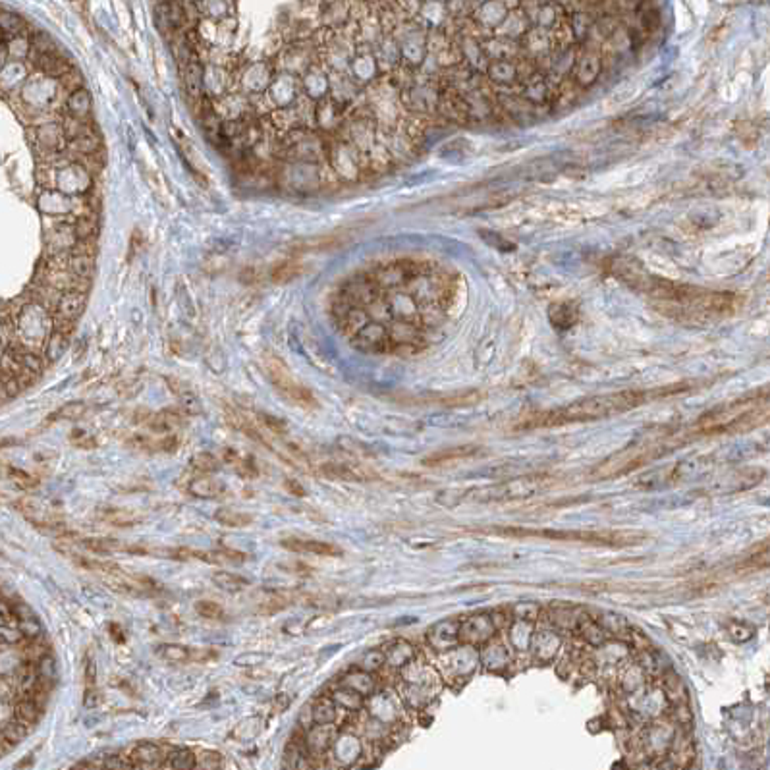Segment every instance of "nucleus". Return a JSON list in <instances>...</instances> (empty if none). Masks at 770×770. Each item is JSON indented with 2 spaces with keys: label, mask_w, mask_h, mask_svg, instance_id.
I'll use <instances>...</instances> for the list:
<instances>
[{
  "label": "nucleus",
  "mask_w": 770,
  "mask_h": 770,
  "mask_svg": "<svg viewBox=\"0 0 770 770\" xmlns=\"http://www.w3.org/2000/svg\"><path fill=\"white\" fill-rule=\"evenodd\" d=\"M687 384H676V386H666V389L654 390H625V392H612V394L593 396L585 398L579 402H574L560 408V410H550L537 413V415L528 417L523 423L515 425V430H529V429H547V427H560V425L569 423H583V421H595V419H604V417L624 413L633 408H639L647 402L666 398L678 392H683Z\"/></svg>",
  "instance_id": "obj_1"
},
{
  "label": "nucleus",
  "mask_w": 770,
  "mask_h": 770,
  "mask_svg": "<svg viewBox=\"0 0 770 770\" xmlns=\"http://www.w3.org/2000/svg\"><path fill=\"white\" fill-rule=\"evenodd\" d=\"M651 296L662 311L676 319L687 323H713V320L730 317L740 306V298L734 294H720L691 288V286L672 284L664 280H654L639 286Z\"/></svg>",
  "instance_id": "obj_2"
},
{
  "label": "nucleus",
  "mask_w": 770,
  "mask_h": 770,
  "mask_svg": "<svg viewBox=\"0 0 770 770\" xmlns=\"http://www.w3.org/2000/svg\"><path fill=\"white\" fill-rule=\"evenodd\" d=\"M485 533L502 535V537H541L550 541L562 542H583V545H595V547H630L643 541L645 537L637 533H624V531H541V529H523V528H494L481 529Z\"/></svg>",
  "instance_id": "obj_3"
},
{
  "label": "nucleus",
  "mask_w": 770,
  "mask_h": 770,
  "mask_svg": "<svg viewBox=\"0 0 770 770\" xmlns=\"http://www.w3.org/2000/svg\"><path fill=\"white\" fill-rule=\"evenodd\" d=\"M670 448H674V445H666V442H652V445L647 446H632L627 450H622L610 456L608 459H604L603 464H598L595 467V472L591 473V477L597 481L612 479V477H620V475H625V473L637 469L641 465L649 464L652 459L664 456L666 452H670Z\"/></svg>",
  "instance_id": "obj_4"
},
{
  "label": "nucleus",
  "mask_w": 770,
  "mask_h": 770,
  "mask_svg": "<svg viewBox=\"0 0 770 770\" xmlns=\"http://www.w3.org/2000/svg\"><path fill=\"white\" fill-rule=\"evenodd\" d=\"M552 485V479L547 475H528L518 479L504 481L498 485H489L477 491H472V498L479 502H506V500L533 498L535 494L547 491Z\"/></svg>",
  "instance_id": "obj_5"
},
{
  "label": "nucleus",
  "mask_w": 770,
  "mask_h": 770,
  "mask_svg": "<svg viewBox=\"0 0 770 770\" xmlns=\"http://www.w3.org/2000/svg\"><path fill=\"white\" fill-rule=\"evenodd\" d=\"M263 369L267 376H269V381L272 382V386L284 396L286 400H290L291 403H296L299 408H315L317 406L315 396L303 384H299L294 379L288 365L280 357L272 354H264Z\"/></svg>",
  "instance_id": "obj_6"
},
{
  "label": "nucleus",
  "mask_w": 770,
  "mask_h": 770,
  "mask_svg": "<svg viewBox=\"0 0 770 770\" xmlns=\"http://www.w3.org/2000/svg\"><path fill=\"white\" fill-rule=\"evenodd\" d=\"M402 681L406 687V699L413 705H423L433 697V681H435V672L427 664H415L408 662L403 666Z\"/></svg>",
  "instance_id": "obj_7"
},
{
  "label": "nucleus",
  "mask_w": 770,
  "mask_h": 770,
  "mask_svg": "<svg viewBox=\"0 0 770 770\" xmlns=\"http://www.w3.org/2000/svg\"><path fill=\"white\" fill-rule=\"evenodd\" d=\"M157 654L167 662L174 664H205L211 660H216V651L213 649H191V647L180 645V643H164L157 647Z\"/></svg>",
  "instance_id": "obj_8"
},
{
  "label": "nucleus",
  "mask_w": 770,
  "mask_h": 770,
  "mask_svg": "<svg viewBox=\"0 0 770 770\" xmlns=\"http://www.w3.org/2000/svg\"><path fill=\"white\" fill-rule=\"evenodd\" d=\"M128 761L138 770H159L167 763L164 749L153 742H139L125 753Z\"/></svg>",
  "instance_id": "obj_9"
},
{
  "label": "nucleus",
  "mask_w": 770,
  "mask_h": 770,
  "mask_svg": "<svg viewBox=\"0 0 770 770\" xmlns=\"http://www.w3.org/2000/svg\"><path fill=\"white\" fill-rule=\"evenodd\" d=\"M494 632H496V625L489 616L481 614V616L467 618L465 622L459 624L458 637L459 641L464 643H469V645H475V643H485L489 639L493 637Z\"/></svg>",
  "instance_id": "obj_10"
},
{
  "label": "nucleus",
  "mask_w": 770,
  "mask_h": 770,
  "mask_svg": "<svg viewBox=\"0 0 770 770\" xmlns=\"http://www.w3.org/2000/svg\"><path fill=\"white\" fill-rule=\"evenodd\" d=\"M280 545L286 548V550H291V552H299V554H313V556H325V558H330V556H340L342 548L336 547L334 542L326 541H317V539H303V537H286L280 541Z\"/></svg>",
  "instance_id": "obj_11"
},
{
  "label": "nucleus",
  "mask_w": 770,
  "mask_h": 770,
  "mask_svg": "<svg viewBox=\"0 0 770 770\" xmlns=\"http://www.w3.org/2000/svg\"><path fill=\"white\" fill-rule=\"evenodd\" d=\"M334 740H336V728H334V724H313L311 728H307V732L303 734V742H306L307 751H309L315 759L330 749L334 745Z\"/></svg>",
  "instance_id": "obj_12"
},
{
  "label": "nucleus",
  "mask_w": 770,
  "mask_h": 770,
  "mask_svg": "<svg viewBox=\"0 0 770 770\" xmlns=\"http://www.w3.org/2000/svg\"><path fill=\"white\" fill-rule=\"evenodd\" d=\"M320 473L328 479L344 481V483H365V481L375 479L373 472L350 464H325L320 465Z\"/></svg>",
  "instance_id": "obj_13"
},
{
  "label": "nucleus",
  "mask_w": 770,
  "mask_h": 770,
  "mask_svg": "<svg viewBox=\"0 0 770 770\" xmlns=\"http://www.w3.org/2000/svg\"><path fill=\"white\" fill-rule=\"evenodd\" d=\"M459 624L458 622H442V624H437L429 632L427 639H429V645L435 649L437 652H446L450 651L452 647L456 645L459 641L458 637Z\"/></svg>",
  "instance_id": "obj_14"
},
{
  "label": "nucleus",
  "mask_w": 770,
  "mask_h": 770,
  "mask_svg": "<svg viewBox=\"0 0 770 770\" xmlns=\"http://www.w3.org/2000/svg\"><path fill=\"white\" fill-rule=\"evenodd\" d=\"M194 560H203L215 566H240L247 560V554L232 550V548H216V550H194Z\"/></svg>",
  "instance_id": "obj_15"
},
{
  "label": "nucleus",
  "mask_w": 770,
  "mask_h": 770,
  "mask_svg": "<svg viewBox=\"0 0 770 770\" xmlns=\"http://www.w3.org/2000/svg\"><path fill=\"white\" fill-rule=\"evenodd\" d=\"M340 686L352 689L365 699L375 691V678L371 676V672H365L363 668H352L350 672L342 676Z\"/></svg>",
  "instance_id": "obj_16"
},
{
  "label": "nucleus",
  "mask_w": 770,
  "mask_h": 770,
  "mask_svg": "<svg viewBox=\"0 0 770 770\" xmlns=\"http://www.w3.org/2000/svg\"><path fill=\"white\" fill-rule=\"evenodd\" d=\"M309 715H311L313 724H334L338 718V707L330 695H319L313 699Z\"/></svg>",
  "instance_id": "obj_17"
},
{
  "label": "nucleus",
  "mask_w": 770,
  "mask_h": 770,
  "mask_svg": "<svg viewBox=\"0 0 770 770\" xmlns=\"http://www.w3.org/2000/svg\"><path fill=\"white\" fill-rule=\"evenodd\" d=\"M85 303H87V294H79V291H66L62 294V298L58 301V307H56V313L58 317H64V319L77 320V317L84 313Z\"/></svg>",
  "instance_id": "obj_18"
},
{
  "label": "nucleus",
  "mask_w": 770,
  "mask_h": 770,
  "mask_svg": "<svg viewBox=\"0 0 770 770\" xmlns=\"http://www.w3.org/2000/svg\"><path fill=\"white\" fill-rule=\"evenodd\" d=\"M35 64L39 66L43 74H47L50 77H58L62 79L66 74H69L74 66L68 62V58H64L60 52H55V55H37L35 58Z\"/></svg>",
  "instance_id": "obj_19"
},
{
  "label": "nucleus",
  "mask_w": 770,
  "mask_h": 770,
  "mask_svg": "<svg viewBox=\"0 0 770 770\" xmlns=\"http://www.w3.org/2000/svg\"><path fill=\"white\" fill-rule=\"evenodd\" d=\"M223 459L224 464L232 465L234 472H236L240 477H243V479H253V477L259 475V467H257L255 462H253L250 456H243V454H240L238 450H234V448H224Z\"/></svg>",
  "instance_id": "obj_20"
},
{
  "label": "nucleus",
  "mask_w": 770,
  "mask_h": 770,
  "mask_svg": "<svg viewBox=\"0 0 770 770\" xmlns=\"http://www.w3.org/2000/svg\"><path fill=\"white\" fill-rule=\"evenodd\" d=\"M479 454V448L477 446H459V448H450V450H442L430 456L423 462L427 467H438V465L454 464V462H462V459L473 458Z\"/></svg>",
  "instance_id": "obj_21"
},
{
  "label": "nucleus",
  "mask_w": 770,
  "mask_h": 770,
  "mask_svg": "<svg viewBox=\"0 0 770 770\" xmlns=\"http://www.w3.org/2000/svg\"><path fill=\"white\" fill-rule=\"evenodd\" d=\"M188 491L195 498H218L224 493V485L221 481L213 479L211 475H201V477H195V479L189 481Z\"/></svg>",
  "instance_id": "obj_22"
},
{
  "label": "nucleus",
  "mask_w": 770,
  "mask_h": 770,
  "mask_svg": "<svg viewBox=\"0 0 770 770\" xmlns=\"http://www.w3.org/2000/svg\"><path fill=\"white\" fill-rule=\"evenodd\" d=\"M43 716V707L41 703H37L31 697H20L18 703L14 705V718L18 722H21L23 726H35L39 718Z\"/></svg>",
  "instance_id": "obj_23"
},
{
  "label": "nucleus",
  "mask_w": 770,
  "mask_h": 770,
  "mask_svg": "<svg viewBox=\"0 0 770 770\" xmlns=\"http://www.w3.org/2000/svg\"><path fill=\"white\" fill-rule=\"evenodd\" d=\"M330 697H333V701L336 703V707H340L342 710H346V713H357V710H361V707H363V703H365V699H363L359 693H355V691H352V689H347V687L344 686H338L336 689H333Z\"/></svg>",
  "instance_id": "obj_24"
},
{
  "label": "nucleus",
  "mask_w": 770,
  "mask_h": 770,
  "mask_svg": "<svg viewBox=\"0 0 770 770\" xmlns=\"http://www.w3.org/2000/svg\"><path fill=\"white\" fill-rule=\"evenodd\" d=\"M170 770H195L197 766V755L194 749L188 747H178L167 753V763Z\"/></svg>",
  "instance_id": "obj_25"
},
{
  "label": "nucleus",
  "mask_w": 770,
  "mask_h": 770,
  "mask_svg": "<svg viewBox=\"0 0 770 770\" xmlns=\"http://www.w3.org/2000/svg\"><path fill=\"white\" fill-rule=\"evenodd\" d=\"M101 518L106 523L114 525V528H133L141 521L138 513L130 512V510H122V508H106V510L101 512Z\"/></svg>",
  "instance_id": "obj_26"
},
{
  "label": "nucleus",
  "mask_w": 770,
  "mask_h": 770,
  "mask_svg": "<svg viewBox=\"0 0 770 770\" xmlns=\"http://www.w3.org/2000/svg\"><path fill=\"white\" fill-rule=\"evenodd\" d=\"M82 547L87 548L89 552H95V554L108 556L112 552H128V545L122 541H114V539H84L82 541Z\"/></svg>",
  "instance_id": "obj_27"
},
{
  "label": "nucleus",
  "mask_w": 770,
  "mask_h": 770,
  "mask_svg": "<svg viewBox=\"0 0 770 770\" xmlns=\"http://www.w3.org/2000/svg\"><path fill=\"white\" fill-rule=\"evenodd\" d=\"M597 624L603 627L604 633H610L614 637H625L627 633H632V627L624 618L612 614V612H604L601 620H597Z\"/></svg>",
  "instance_id": "obj_28"
},
{
  "label": "nucleus",
  "mask_w": 770,
  "mask_h": 770,
  "mask_svg": "<svg viewBox=\"0 0 770 770\" xmlns=\"http://www.w3.org/2000/svg\"><path fill=\"white\" fill-rule=\"evenodd\" d=\"M662 689H664V693H666V697L674 705L687 703V691L686 687H683V681L674 672L664 674V678H662Z\"/></svg>",
  "instance_id": "obj_29"
},
{
  "label": "nucleus",
  "mask_w": 770,
  "mask_h": 770,
  "mask_svg": "<svg viewBox=\"0 0 770 770\" xmlns=\"http://www.w3.org/2000/svg\"><path fill=\"white\" fill-rule=\"evenodd\" d=\"M64 133H66V138L72 141V139L95 133V125H93L91 120L85 118V116H69V118H66V122H64Z\"/></svg>",
  "instance_id": "obj_30"
},
{
  "label": "nucleus",
  "mask_w": 770,
  "mask_h": 770,
  "mask_svg": "<svg viewBox=\"0 0 770 770\" xmlns=\"http://www.w3.org/2000/svg\"><path fill=\"white\" fill-rule=\"evenodd\" d=\"M74 230H76L77 240H95L99 234V216L93 213L79 215L74 224Z\"/></svg>",
  "instance_id": "obj_31"
},
{
  "label": "nucleus",
  "mask_w": 770,
  "mask_h": 770,
  "mask_svg": "<svg viewBox=\"0 0 770 770\" xmlns=\"http://www.w3.org/2000/svg\"><path fill=\"white\" fill-rule=\"evenodd\" d=\"M68 272H72L77 278L91 280L93 272H95V257L69 255L68 253Z\"/></svg>",
  "instance_id": "obj_32"
},
{
  "label": "nucleus",
  "mask_w": 770,
  "mask_h": 770,
  "mask_svg": "<svg viewBox=\"0 0 770 770\" xmlns=\"http://www.w3.org/2000/svg\"><path fill=\"white\" fill-rule=\"evenodd\" d=\"M215 520L218 521L221 525H224V528L234 529L247 528V525L253 523V518H251L250 513L236 512V510H218V512L215 513Z\"/></svg>",
  "instance_id": "obj_33"
},
{
  "label": "nucleus",
  "mask_w": 770,
  "mask_h": 770,
  "mask_svg": "<svg viewBox=\"0 0 770 770\" xmlns=\"http://www.w3.org/2000/svg\"><path fill=\"white\" fill-rule=\"evenodd\" d=\"M303 272V264L299 263L298 259H291V261H284L280 263L271 272L272 282H278V284H284V282H290L294 278H298L299 274Z\"/></svg>",
  "instance_id": "obj_34"
},
{
  "label": "nucleus",
  "mask_w": 770,
  "mask_h": 770,
  "mask_svg": "<svg viewBox=\"0 0 770 770\" xmlns=\"http://www.w3.org/2000/svg\"><path fill=\"white\" fill-rule=\"evenodd\" d=\"M68 347H69L68 336L52 333L49 336L47 344H45V359L49 361V363H55L56 359H60V357L66 354V350H68Z\"/></svg>",
  "instance_id": "obj_35"
},
{
  "label": "nucleus",
  "mask_w": 770,
  "mask_h": 770,
  "mask_svg": "<svg viewBox=\"0 0 770 770\" xmlns=\"http://www.w3.org/2000/svg\"><path fill=\"white\" fill-rule=\"evenodd\" d=\"M577 633L591 645H603L606 641V633L603 632V627L595 620H583L581 618L579 624H577Z\"/></svg>",
  "instance_id": "obj_36"
},
{
  "label": "nucleus",
  "mask_w": 770,
  "mask_h": 770,
  "mask_svg": "<svg viewBox=\"0 0 770 770\" xmlns=\"http://www.w3.org/2000/svg\"><path fill=\"white\" fill-rule=\"evenodd\" d=\"M85 411H87V403L85 402H68L64 403L62 408H58L55 413H50L49 423H52V421H76V419L85 415Z\"/></svg>",
  "instance_id": "obj_37"
},
{
  "label": "nucleus",
  "mask_w": 770,
  "mask_h": 770,
  "mask_svg": "<svg viewBox=\"0 0 770 770\" xmlns=\"http://www.w3.org/2000/svg\"><path fill=\"white\" fill-rule=\"evenodd\" d=\"M288 604H290V598L286 597L284 593H271V595H267L261 603H257L255 610L259 612V614L272 616V614H278V612L284 610Z\"/></svg>",
  "instance_id": "obj_38"
},
{
  "label": "nucleus",
  "mask_w": 770,
  "mask_h": 770,
  "mask_svg": "<svg viewBox=\"0 0 770 770\" xmlns=\"http://www.w3.org/2000/svg\"><path fill=\"white\" fill-rule=\"evenodd\" d=\"M213 581L215 585H218L221 589L228 591V593H238V591L245 589L250 581L242 576H236V574H230V571H216L213 576Z\"/></svg>",
  "instance_id": "obj_39"
},
{
  "label": "nucleus",
  "mask_w": 770,
  "mask_h": 770,
  "mask_svg": "<svg viewBox=\"0 0 770 770\" xmlns=\"http://www.w3.org/2000/svg\"><path fill=\"white\" fill-rule=\"evenodd\" d=\"M191 467L201 475H211V473H216L221 469V459L211 452H199L191 458Z\"/></svg>",
  "instance_id": "obj_40"
},
{
  "label": "nucleus",
  "mask_w": 770,
  "mask_h": 770,
  "mask_svg": "<svg viewBox=\"0 0 770 770\" xmlns=\"http://www.w3.org/2000/svg\"><path fill=\"white\" fill-rule=\"evenodd\" d=\"M195 614L201 616L203 620H211V622H223L226 618L224 608L215 601H197L195 603Z\"/></svg>",
  "instance_id": "obj_41"
},
{
  "label": "nucleus",
  "mask_w": 770,
  "mask_h": 770,
  "mask_svg": "<svg viewBox=\"0 0 770 770\" xmlns=\"http://www.w3.org/2000/svg\"><path fill=\"white\" fill-rule=\"evenodd\" d=\"M6 475H8V479L12 481L16 486L23 489V491H29V489H35V486L39 485L37 477H33L31 473L23 472V469H20V467H12V465H10V467L6 469Z\"/></svg>",
  "instance_id": "obj_42"
},
{
  "label": "nucleus",
  "mask_w": 770,
  "mask_h": 770,
  "mask_svg": "<svg viewBox=\"0 0 770 770\" xmlns=\"http://www.w3.org/2000/svg\"><path fill=\"white\" fill-rule=\"evenodd\" d=\"M197 766L195 770H223V757L216 751H195Z\"/></svg>",
  "instance_id": "obj_43"
},
{
  "label": "nucleus",
  "mask_w": 770,
  "mask_h": 770,
  "mask_svg": "<svg viewBox=\"0 0 770 770\" xmlns=\"http://www.w3.org/2000/svg\"><path fill=\"white\" fill-rule=\"evenodd\" d=\"M755 627L751 624H745V622H730L728 624V635L732 641L736 643H747L755 635Z\"/></svg>",
  "instance_id": "obj_44"
},
{
  "label": "nucleus",
  "mask_w": 770,
  "mask_h": 770,
  "mask_svg": "<svg viewBox=\"0 0 770 770\" xmlns=\"http://www.w3.org/2000/svg\"><path fill=\"white\" fill-rule=\"evenodd\" d=\"M125 446L138 452H157V438L143 435V433H135L125 440Z\"/></svg>",
  "instance_id": "obj_45"
},
{
  "label": "nucleus",
  "mask_w": 770,
  "mask_h": 770,
  "mask_svg": "<svg viewBox=\"0 0 770 770\" xmlns=\"http://www.w3.org/2000/svg\"><path fill=\"white\" fill-rule=\"evenodd\" d=\"M259 421H261V425H263L267 433H271V437L272 435H274V437H282V435H286V430H288V427H286L282 419L269 415V413H259Z\"/></svg>",
  "instance_id": "obj_46"
},
{
  "label": "nucleus",
  "mask_w": 770,
  "mask_h": 770,
  "mask_svg": "<svg viewBox=\"0 0 770 770\" xmlns=\"http://www.w3.org/2000/svg\"><path fill=\"white\" fill-rule=\"evenodd\" d=\"M101 769L103 770H138L132 763H130V761H128V757L118 755V753L104 757L103 761H101Z\"/></svg>",
  "instance_id": "obj_47"
},
{
  "label": "nucleus",
  "mask_w": 770,
  "mask_h": 770,
  "mask_svg": "<svg viewBox=\"0 0 770 770\" xmlns=\"http://www.w3.org/2000/svg\"><path fill=\"white\" fill-rule=\"evenodd\" d=\"M69 442H72V445H76L77 448H82V450H91V448H95V446H97L95 438L89 437V435L82 429H76L69 433Z\"/></svg>",
  "instance_id": "obj_48"
},
{
  "label": "nucleus",
  "mask_w": 770,
  "mask_h": 770,
  "mask_svg": "<svg viewBox=\"0 0 770 770\" xmlns=\"http://www.w3.org/2000/svg\"><path fill=\"white\" fill-rule=\"evenodd\" d=\"M384 664H386V660H384V652H381V651L369 652V654H365L363 662H361V666H363V670H365V672H371V670H379V668H382Z\"/></svg>",
  "instance_id": "obj_49"
},
{
  "label": "nucleus",
  "mask_w": 770,
  "mask_h": 770,
  "mask_svg": "<svg viewBox=\"0 0 770 770\" xmlns=\"http://www.w3.org/2000/svg\"><path fill=\"white\" fill-rule=\"evenodd\" d=\"M180 446V440L176 435H162V438H157V452H174Z\"/></svg>",
  "instance_id": "obj_50"
},
{
  "label": "nucleus",
  "mask_w": 770,
  "mask_h": 770,
  "mask_svg": "<svg viewBox=\"0 0 770 770\" xmlns=\"http://www.w3.org/2000/svg\"><path fill=\"white\" fill-rule=\"evenodd\" d=\"M60 82H62V85L68 91H77V87H82V85H84V77L79 76L77 72H74V69H72V72H69V74H66V76H64Z\"/></svg>",
  "instance_id": "obj_51"
},
{
  "label": "nucleus",
  "mask_w": 770,
  "mask_h": 770,
  "mask_svg": "<svg viewBox=\"0 0 770 770\" xmlns=\"http://www.w3.org/2000/svg\"><path fill=\"white\" fill-rule=\"evenodd\" d=\"M284 489L291 494V496H298V498H303V496L307 494L306 486L301 485V483H299V481H296V479H286L284 481Z\"/></svg>",
  "instance_id": "obj_52"
},
{
  "label": "nucleus",
  "mask_w": 770,
  "mask_h": 770,
  "mask_svg": "<svg viewBox=\"0 0 770 770\" xmlns=\"http://www.w3.org/2000/svg\"><path fill=\"white\" fill-rule=\"evenodd\" d=\"M12 620H16L14 608H12L6 601L0 598V625H8Z\"/></svg>",
  "instance_id": "obj_53"
},
{
  "label": "nucleus",
  "mask_w": 770,
  "mask_h": 770,
  "mask_svg": "<svg viewBox=\"0 0 770 770\" xmlns=\"http://www.w3.org/2000/svg\"><path fill=\"white\" fill-rule=\"evenodd\" d=\"M99 691H97V686H93V687H87L85 689V699H84V705L85 707H95V705H99Z\"/></svg>",
  "instance_id": "obj_54"
},
{
  "label": "nucleus",
  "mask_w": 770,
  "mask_h": 770,
  "mask_svg": "<svg viewBox=\"0 0 770 770\" xmlns=\"http://www.w3.org/2000/svg\"><path fill=\"white\" fill-rule=\"evenodd\" d=\"M108 632H111L112 639L116 641V643H124L125 637H124V632H122V627L116 624H111V627H108Z\"/></svg>",
  "instance_id": "obj_55"
},
{
  "label": "nucleus",
  "mask_w": 770,
  "mask_h": 770,
  "mask_svg": "<svg viewBox=\"0 0 770 770\" xmlns=\"http://www.w3.org/2000/svg\"><path fill=\"white\" fill-rule=\"evenodd\" d=\"M72 770H103L101 764L93 763V761H84V763H77Z\"/></svg>",
  "instance_id": "obj_56"
},
{
  "label": "nucleus",
  "mask_w": 770,
  "mask_h": 770,
  "mask_svg": "<svg viewBox=\"0 0 770 770\" xmlns=\"http://www.w3.org/2000/svg\"><path fill=\"white\" fill-rule=\"evenodd\" d=\"M31 763H33V757L29 755L28 761H21V763H18L16 770H21V769H26V766H31Z\"/></svg>",
  "instance_id": "obj_57"
},
{
  "label": "nucleus",
  "mask_w": 770,
  "mask_h": 770,
  "mask_svg": "<svg viewBox=\"0 0 770 770\" xmlns=\"http://www.w3.org/2000/svg\"><path fill=\"white\" fill-rule=\"evenodd\" d=\"M0 755H2V747H0Z\"/></svg>",
  "instance_id": "obj_58"
}]
</instances>
